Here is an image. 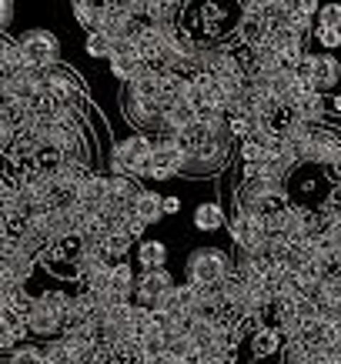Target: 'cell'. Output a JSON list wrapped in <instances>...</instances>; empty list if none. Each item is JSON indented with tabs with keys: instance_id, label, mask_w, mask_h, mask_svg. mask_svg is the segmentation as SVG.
<instances>
[{
	"instance_id": "7",
	"label": "cell",
	"mask_w": 341,
	"mask_h": 364,
	"mask_svg": "<svg viewBox=\"0 0 341 364\" xmlns=\"http://www.w3.org/2000/svg\"><path fill=\"white\" fill-rule=\"evenodd\" d=\"M44 94L57 107H74L80 97V84L70 70H64V67L57 64L51 70H44Z\"/></svg>"
},
{
	"instance_id": "14",
	"label": "cell",
	"mask_w": 341,
	"mask_h": 364,
	"mask_svg": "<svg viewBox=\"0 0 341 364\" xmlns=\"http://www.w3.org/2000/svg\"><path fill=\"white\" fill-rule=\"evenodd\" d=\"M0 308H7L11 314H17V318L27 321V314H31V308H33V298L27 294V291H23V287H4Z\"/></svg>"
},
{
	"instance_id": "4",
	"label": "cell",
	"mask_w": 341,
	"mask_h": 364,
	"mask_svg": "<svg viewBox=\"0 0 341 364\" xmlns=\"http://www.w3.org/2000/svg\"><path fill=\"white\" fill-rule=\"evenodd\" d=\"M67 304H70V298L64 291H47L41 298H33V308L27 314V331L41 334V338H61Z\"/></svg>"
},
{
	"instance_id": "23",
	"label": "cell",
	"mask_w": 341,
	"mask_h": 364,
	"mask_svg": "<svg viewBox=\"0 0 341 364\" xmlns=\"http://www.w3.org/2000/svg\"><path fill=\"white\" fill-rule=\"evenodd\" d=\"M318 27H328V31H341V7L338 4H325L318 11Z\"/></svg>"
},
{
	"instance_id": "19",
	"label": "cell",
	"mask_w": 341,
	"mask_h": 364,
	"mask_svg": "<svg viewBox=\"0 0 341 364\" xmlns=\"http://www.w3.org/2000/svg\"><path fill=\"white\" fill-rule=\"evenodd\" d=\"M70 14H74V21H78L88 33H94L100 27V4H98V7H94V4H74V7H70Z\"/></svg>"
},
{
	"instance_id": "21",
	"label": "cell",
	"mask_w": 341,
	"mask_h": 364,
	"mask_svg": "<svg viewBox=\"0 0 341 364\" xmlns=\"http://www.w3.org/2000/svg\"><path fill=\"white\" fill-rule=\"evenodd\" d=\"M268 144L264 141H254V137H248V141L241 144V161L244 164H264L268 161Z\"/></svg>"
},
{
	"instance_id": "17",
	"label": "cell",
	"mask_w": 341,
	"mask_h": 364,
	"mask_svg": "<svg viewBox=\"0 0 341 364\" xmlns=\"http://www.w3.org/2000/svg\"><path fill=\"white\" fill-rule=\"evenodd\" d=\"M224 210H221V204H198V210H194V228L198 231H218V228H224Z\"/></svg>"
},
{
	"instance_id": "18",
	"label": "cell",
	"mask_w": 341,
	"mask_h": 364,
	"mask_svg": "<svg viewBox=\"0 0 341 364\" xmlns=\"http://www.w3.org/2000/svg\"><path fill=\"white\" fill-rule=\"evenodd\" d=\"M141 67L144 64L137 60V57H114V60H110V74L127 87V84H134V77L141 74Z\"/></svg>"
},
{
	"instance_id": "20",
	"label": "cell",
	"mask_w": 341,
	"mask_h": 364,
	"mask_svg": "<svg viewBox=\"0 0 341 364\" xmlns=\"http://www.w3.org/2000/svg\"><path fill=\"white\" fill-rule=\"evenodd\" d=\"M84 50H88L90 57H114V41H110L107 33H100V31H94V33H88V41H84Z\"/></svg>"
},
{
	"instance_id": "13",
	"label": "cell",
	"mask_w": 341,
	"mask_h": 364,
	"mask_svg": "<svg viewBox=\"0 0 341 364\" xmlns=\"http://www.w3.org/2000/svg\"><path fill=\"white\" fill-rule=\"evenodd\" d=\"M131 214H134V218H141L144 224L164 221V198H161L157 191H141V198L134 200Z\"/></svg>"
},
{
	"instance_id": "11",
	"label": "cell",
	"mask_w": 341,
	"mask_h": 364,
	"mask_svg": "<svg viewBox=\"0 0 341 364\" xmlns=\"http://www.w3.org/2000/svg\"><path fill=\"white\" fill-rule=\"evenodd\" d=\"M33 264H37V261L23 257L21 251H11L7 257H0V277H4V287H23L33 274Z\"/></svg>"
},
{
	"instance_id": "26",
	"label": "cell",
	"mask_w": 341,
	"mask_h": 364,
	"mask_svg": "<svg viewBox=\"0 0 341 364\" xmlns=\"http://www.w3.org/2000/svg\"><path fill=\"white\" fill-rule=\"evenodd\" d=\"M315 37H318V44L325 47V50H338V47H341V31H328V27H318V31H315Z\"/></svg>"
},
{
	"instance_id": "3",
	"label": "cell",
	"mask_w": 341,
	"mask_h": 364,
	"mask_svg": "<svg viewBox=\"0 0 341 364\" xmlns=\"http://www.w3.org/2000/svg\"><path fill=\"white\" fill-rule=\"evenodd\" d=\"M151 154H154V141L144 137V134H134V137H124L121 144H114L110 151V171L124 177H151Z\"/></svg>"
},
{
	"instance_id": "1",
	"label": "cell",
	"mask_w": 341,
	"mask_h": 364,
	"mask_svg": "<svg viewBox=\"0 0 341 364\" xmlns=\"http://www.w3.org/2000/svg\"><path fill=\"white\" fill-rule=\"evenodd\" d=\"M177 147H181V174L187 177H208L218 174L228 164L231 154V131H228V117L221 114H201L198 121L174 134Z\"/></svg>"
},
{
	"instance_id": "12",
	"label": "cell",
	"mask_w": 341,
	"mask_h": 364,
	"mask_svg": "<svg viewBox=\"0 0 341 364\" xmlns=\"http://www.w3.org/2000/svg\"><path fill=\"white\" fill-rule=\"evenodd\" d=\"M134 284H137V277H134L131 264H110V281H107V298L110 301H131L134 298Z\"/></svg>"
},
{
	"instance_id": "15",
	"label": "cell",
	"mask_w": 341,
	"mask_h": 364,
	"mask_svg": "<svg viewBox=\"0 0 341 364\" xmlns=\"http://www.w3.org/2000/svg\"><path fill=\"white\" fill-rule=\"evenodd\" d=\"M137 261L144 264V271H157L167 261V247L161 241H141L137 244Z\"/></svg>"
},
{
	"instance_id": "29",
	"label": "cell",
	"mask_w": 341,
	"mask_h": 364,
	"mask_svg": "<svg viewBox=\"0 0 341 364\" xmlns=\"http://www.w3.org/2000/svg\"><path fill=\"white\" fill-rule=\"evenodd\" d=\"M335 111L341 114V94H338V97H335Z\"/></svg>"
},
{
	"instance_id": "5",
	"label": "cell",
	"mask_w": 341,
	"mask_h": 364,
	"mask_svg": "<svg viewBox=\"0 0 341 364\" xmlns=\"http://www.w3.org/2000/svg\"><path fill=\"white\" fill-rule=\"evenodd\" d=\"M17 44H21V54L27 57V64L33 70H51V67L61 64V41L51 31H41V27L27 31Z\"/></svg>"
},
{
	"instance_id": "30",
	"label": "cell",
	"mask_w": 341,
	"mask_h": 364,
	"mask_svg": "<svg viewBox=\"0 0 341 364\" xmlns=\"http://www.w3.org/2000/svg\"><path fill=\"white\" fill-rule=\"evenodd\" d=\"M338 77H341V60H338Z\"/></svg>"
},
{
	"instance_id": "10",
	"label": "cell",
	"mask_w": 341,
	"mask_h": 364,
	"mask_svg": "<svg viewBox=\"0 0 341 364\" xmlns=\"http://www.w3.org/2000/svg\"><path fill=\"white\" fill-rule=\"evenodd\" d=\"M308 80L311 87L318 90V94H325V90H331L335 84H338V60L328 54H308Z\"/></svg>"
},
{
	"instance_id": "24",
	"label": "cell",
	"mask_w": 341,
	"mask_h": 364,
	"mask_svg": "<svg viewBox=\"0 0 341 364\" xmlns=\"http://www.w3.org/2000/svg\"><path fill=\"white\" fill-rule=\"evenodd\" d=\"M228 131H231V137H241V141H248L254 134V121L251 117H244V114H238V117H228Z\"/></svg>"
},
{
	"instance_id": "16",
	"label": "cell",
	"mask_w": 341,
	"mask_h": 364,
	"mask_svg": "<svg viewBox=\"0 0 341 364\" xmlns=\"http://www.w3.org/2000/svg\"><path fill=\"white\" fill-rule=\"evenodd\" d=\"M131 237L124 231H114V234H107L104 237V244H100V251H104V257H107V264H121L124 261V254L131 251Z\"/></svg>"
},
{
	"instance_id": "6",
	"label": "cell",
	"mask_w": 341,
	"mask_h": 364,
	"mask_svg": "<svg viewBox=\"0 0 341 364\" xmlns=\"http://www.w3.org/2000/svg\"><path fill=\"white\" fill-rule=\"evenodd\" d=\"M121 104H124V117H127L134 127H141V131H161V134H164L161 104H157V100L144 97V94H137L134 87H124Z\"/></svg>"
},
{
	"instance_id": "27",
	"label": "cell",
	"mask_w": 341,
	"mask_h": 364,
	"mask_svg": "<svg viewBox=\"0 0 341 364\" xmlns=\"http://www.w3.org/2000/svg\"><path fill=\"white\" fill-rule=\"evenodd\" d=\"M11 21H14V4H7V0H0V33L11 27Z\"/></svg>"
},
{
	"instance_id": "22",
	"label": "cell",
	"mask_w": 341,
	"mask_h": 364,
	"mask_svg": "<svg viewBox=\"0 0 341 364\" xmlns=\"http://www.w3.org/2000/svg\"><path fill=\"white\" fill-rule=\"evenodd\" d=\"M44 361V351L41 348H31V344H21L7 354V364H41Z\"/></svg>"
},
{
	"instance_id": "2",
	"label": "cell",
	"mask_w": 341,
	"mask_h": 364,
	"mask_svg": "<svg viewBox=\"0 0 341 364\" xmlns=\"http://www.w3.org/2000/svg\"><path fill=\"white\" fill-rule=\"evenodd\" d=\"M184 271H187V284L191 287H198V291H218L228 281V274L234 271V261L221 247H198V251H191Z\"/></svg>"
},
{
	"instance_id": "28",
	"label": "cell",
	"mask_w": 341,
	"mask_h": 364,
	"mask_svg": "<svg viewBox=\"0 0 341 364\" xmlns=\"http://www.w3.org/2000/svg\"><path fill=\"white\" fill-rule=\"evenodd\" d=\"M181 210V198H164V218L167 214H177Z\"/></svg>"
},
{
	"instance_id": "8",
	"label": "cell",
	"mask_w": 341,
	"mask_h": 364,
	"mask_svg": "<svg viewBox=\"0 0 341 364\" xmlns=\"http://www.w3.org/2000/svg\"><path fill=\"white\" fill-rule=\"evenodd\" d=\"M171 291H174V277L167 274L164 267L144 271V274L137 277V284H134V294H137V301H141L144 308H154L157 301L164 298V294H171Z\"/></svg>"
},
{
	"instance_id": "9",
	"label": "cell",
	"mask_w": 341,
	"mask_h": 364,
	"mask_svg": "<svg viewBox=\"0 0 341 364\" xmlns=\"http://www.w3.org/2000/svg\"><path fill=\"white\" fill-rule=\"evenodd\" d=\"M174 174H181V147L174 137H161L154 141V154H151V181H167Z\"/></svg>"
},
{
	"instance_id": "25",
	"label": "cell",
	"mask_w": 341,
	"mask_h": 364,
	"mask_svg": "<svg viewBox=\"0 0 341 364\" xmlns=\"http://www.w3.org/2000/svg\"><path fill=\"white\" fill-rule=\"evenodd\" d=\"M121 231L127 234L131 241H141L144 231H147V224H144L141 218H134V214H127V218H124V224H121Z\"/></svg>"
}]
</instances>
